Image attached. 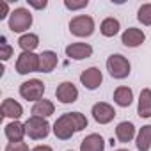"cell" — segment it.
<instances>
[{"instance_id":"6da1fadb","label":"cell","mask_w":151,"mask_h":151,"mask_svg":"<svg viewBox=\"0 0 151 151\" xmlns=\"http://www.w3.org/2000/svg\"><path fill=\"white\" fill-rule=\"evenodd\" d=\"M32 22H34V18H32V13H30L29 9H25V7H16V9L11 13V16H9L7 25H9V30H11V32L23 36V34H27L29 29L32 27Z\"/></svg>"},{"instance_id":"7a4b0ae2","label":"cell","mask_w":151,"mask_h":151,"mask_svg":"<svg viewBox=\"0 0 151 151\" xmlns=\"http://www.w3.org/2000/svg\"><path fill=\"white\" fill-rule=\"evenodd\" d=\"M107 71H109V75L112 78H116V80H124V78H128V75L132 73V64H130V60L124 57V55H121V53H112V55H109V59H107Z\"/></svg>"},{"instance_id":"3957f363","label":"cell","mask_w":151,"mask_h":151,"mask_svg":"<svg viewBox=\"0 0 151 151\" xmlns=\"http://www.w3.org/2000/svg\"><path fill=\"white\" fill-rule=\"evenodd\" d=\"M96 30V23L89 14H77L69 22V32L75 37H89Z\"/></svg>"},{"instance_id":"277c9868","label":"cell","mask_w":151,"mask_h":151,"mask_svg":"<svg viewBox=\"0 0 151 151\" xmlns=\"http://www.w3.org/2000/svg\"><path fill=\"white\" fill-rule=\"evenodd\" d=\"M25 132H27L29 139H32V140H43V139H46L50 135L52 126H50V123L46 119L30 116L25 121Z\"/></svg>"},{"instance_id":"5b68a950","label":"cell","mask_w":151,"mask_h":151,"mask_svg":"<svg viewBox=\"0 0 151 151\" xmlns=\"http://www.w3.org/2000/svg\"><path fill=\"white\" fill-rule=\"evenodd\" d=\"M45 91H46V87H45L43 80H39V78H29V80H25L20 86V96L23 100L34 101V103H37L39 100H43Z\"/></svg>"},{"instance_id":"8992f818","label":"cell","mask_w":151,"mask_h":151,"mask_svg":"<svg viewBox=\"0 0 151 151\" xmlns=\"http://www.w3.org/2000/svg\"><path fill=\"white\" fill-rule=\"evenodd\" d=\"M52 132H53V135H55L59 140H69L75 133H77V126H75V123H73L71 114L66 112V114L59 116L57 121H55L53 126H52Z\"/></svg>"},{"instance_id":"52a82bcc","label":"cell","mask_w":151,"mask_h":151,"mask_svg":"<svg viewBox=\"0 0 151 151\" xmlns=\"http://www.w3.org/2000/svg\"><path fill=\"white\" fill-rule=\"evenodd\" d=\"M16 71L18 75L39 73V55L34 52H22L16 59Z\"/></svg>"},{"instance_id":"ba28073f","label":"cell","mask_w":151,"mask_h":151,"mask_svg":"<svg viewBox=\"0 0 151 151\" xmlns=\"http://www.w3.org/2000/svg\"><path fill=\"white\" fill-rule=\"evenodd\" d=\"M91 114H93V119L98 124H109L116 117V109L110 103H107V101H98V103L93 105Z\"/></svg>"},{"instance_id":"9c48e42d","label":"cell","mask_w":151,"mask_h":151,"mask_svg":"<svg viewBox=\"0 0 151 151\" xmlns=\"http://www.w3.org/2000/svg\"><path fill=\"white\" fill-rule=\"evenodd\" d=\"M101 82H103V73L96 66H91V68H87L80 73V84L87 91H96L101 86Z\"/></svg>"},{"instance_id":"30bf717a","label":"cell","mask_w":151,"mask_h":151,"mask_svg":"<svg viewBox=\"0 0 151 151\" xmlns=\"http://www.w3.org/2000/svg\"><path fill=\"white\" fill-rule=\"evenodd\" d=\"M55 98L62 103V105H69V103H75L78 100V89L73 82H60L55 89Z\"/></svg>"},{"instance_id":"8fae6325","label":"cell","mask_w":151,"mask_h":151,"mask_svg":"<svg viewBox=\"0 0 151 151\" xmlns=\"http://www.w3.org/2000/svg\"><path fill=\"white\" fill-rule=\"evenodd\" d=\"M64 52L73 60H84L93 55V46L89 43H69L64 48Z\"/></svg>"},{"instance_id":"7c38bea8","label":"cell","mask_w":151,"mask_h":151,"mask_svg":"<svg viewBox=\"0 0 151 151\" xmlns=\"http://www.w3.org/2000/svg\"><path fill=\"white\" fill-rule=\"evenodd\" d=\"M144 41H146V34H144L142 29H137V27H128V29L121 34V43H123L126 48H137V46H140Z\"/></svg>"},{"instance_id":"4fadbf2b","label":"cell","mask_w":151,"mask_h":151,"mask_svg":"<svg viewBox=\"0 0 151 151\" xmlns=\"http://www.w3.org/2000/svg\"><path fill=\"white\" fill-rule=\"evenodd\" d=\"M4 135L9 142H22L23 137L27 135L25 132V123H20V121H11L6 124L4 128Z\"/></svg>"},{"instance_id":"5bb4252c","label":"cell","mask_w":151,"mask_h":151,"mask_svg":"<svg viewBox=\"0 0 151 151\" xmlns=\"http://www.w3.org/2000/svg\"><path fill=\"white\" fill-rule=\"evenodd\" d=\"M0 110H2V116L4 117H9L13 121H20V117L23 116V107L13 100V98H6L2 101V107H0Z\"/></svg>"},{"instance_id":"9a60e30c","label":"cell","mask_w":151,"mask_h":151,"mask_svg":"<svg viewBox=\"0 0 151 151\" xmlns=\"http://www.w3.org/2000/svg\"><path fill=\"white\" fill-rule=\"evenodd\" d=\"M135 137H137V132H135L133 123H130V121H121V123H117V126H116V139H117L121 144H128V142H132Z\"/></svg>"},{"instance_id":"2e32d148","label":"cell","mask_w":151,"mask_h":151,"mask_svg":"<svg viewBox=\"0 0 151 151\" xmlns=\"http://www.w3.org/2000/svg\"><path fill=\"white\" fill-rule=\"evenodd\" d=\"M137 114L142 119L151 117V89L144 87L139 94V103H137Z\"/></svg>"},{"instance_id":"e0dca14e","label":"cell","mask_w":151,"mask_h":151,"mask_svg":"<svg viewBox=\"0 0 151 151\" xmlns=\"http://www.w3.org/2000/svg\"><path fill=\"white\" fill-rule=\"evenodd\" d=\"M59 64V57L52 50H45L39 53V73H52Z\"/></svg>"},{"instance_id":"ac0fdd59","label":"cell","mask_w":151,"mask_h":151,"mask_svg":"<svg viewBox=\"0 0 151 151\" xmlns=\"http://www.w3.org/2000/svg\"><path fill=\"white\" fill-rule=\"evenodd\" d=\"M80 151H105V139L100 133H89L80 142Z\"/></svg>"},{"instance_id":"d6986e66","label":"cell","mask_w":151,"mask_h":151,"mask_svg":"<svg viewBox=\"0 0 151 151\" xmlns=\"http://www.w3.org/2000/svg\"><path fill=\"white\" fill-rule=\"evenodd\" d=\"M114 103H116L117 107H123V109L130 107V105L133 103V91H132V87H128V86H119V87L114 91Z\"/></svg>"},{"instance_id":"ffe728a7","label":"cell","mask_w":151,"mask_h":151,"mask_svg":"<svg viewBox=\"0 0 151 151\" xmlns=\"http://www.w3.org/2000/svg\"><path fill=\"white\" fill-rule=\"evenodd\" d=\"M55 112V105H53V101H50V100H39L37 103H34L32 105V110H30V114L34 116V117H43V119H48L52 114Z\"/></svg>"},{"instance_id":"44dd1931","label":"cell","mask_w":151,"mask_h":151,"mask_svg":"<svg viewBox=\"0 0 151 151\" xmlns=\"http://www.w3.org/2000/svg\"><path fill=\"white\" fill-rule=\"evenodd\" d=\"M119 30H121V23H119V20L114 18V16H109V18H105V20L100 23V32H101V36H105V37H114V36L119 34Z\"/></svg>"},{"instance_id":"7402d4cb","label":"cell","mask_w":151,"mask_h":151,"mask_svg":"<svg viewBox=\"0 0 151 151\" xmlns=\"http://www.w3.org/2000/svg\"><path fill=\"white\" fill-rule=\"evenodd\" d=\"M135 146L139 151H149L151 149V124H146L137 132Z\"/></svg>"},{"instance_id":"603a6c76","label":"cell","mask_w":151,"mask_h":151,"mask_svg":"<svg viewBox=\"0 0 151 151\" xmlns=\"http://www.w3.org/2000/svg\"><path fill=\"white\" fill-rule=\"evenodd\" d=\"M18 46L22 48V52H34L39 46V36L34 32H27L18 37Z\"/></svg>"},{"instance_id":"cb8c5ba5","label":"cell","mask_w":151,"mask_h":151,"mask_svg":"<svg viewBox=\"0 0 151 151\" xmlns=\"http://www.w3.org/2000/svg\"><path fill=\"white\" fill-rule=\"evenodd\" d=\"M137 20L146 25V27H151V4H142L137 11Z\"/></svg>"},{"instance_id":"d4e9b609","label":"cell","mask_w":151,"mask_h":151,"mask_svg":"<svg viewBox=\"0 0 151 151\" xmlns=\"http://www.w3.org/2000/svg\"><path fill=\"white\" fill-rule=\"evenodd\" d=\"M71 114V117H73V123H75V126H77V132H82L84 128H87V117L82 114V112H69Z\"/></svg>"},{"instance_id":"484cf974","label":"cell","mask_w":151,"mask_h":151,"mask_svg":"<svg viewBox=\"0 0 151 151\" xmlns=\"http://www.w3.org/2000/svg\"><path fill=\"white\" fill-rule=\"evenodd\" d=\"M13 53H14L13 46L6 41V37H2V43H0V59L6 62V60H9L13 57Z\"/></svg>"},{"instance_id":"4316f807","label":"cell","mask_w":151,"mask_h":151,"mask_svg":"<svg viewBox=\"0 0 151 151\" xmlns=\"http://www.w3.org/2000/svg\"><path fill=\"white\" fill-rule=\"evenodd\" d=\"M89 6V0H64V7L69 11H78V9H86Z\"/></svg>"},{"instance_id":"83f0119b","label":"cell","mask_w":151,"mask_h":151,"mask_svg":"<svg viewBox=\"0 0 151 151\" xmlns=\"http://www.w3.org/2000/svg\"><path fill=\"white\" fill-rule=\"evenodd\" d=\"M6 151H32V149H29V144L22 140V142H9L6 146Z\"/></svg>"},{"instance_id":"f1b7e54d","label":"cell","mask_w":151,"mask_h":151,"mask_svg":"<svg viewBox=\"0 0 151 151\" xmlns=\"http://www.w3.org/2000/svg\"><path fill=\"white\" fill-rule=\"evenodd\" d=\"M27 4H29L30 7L37 9V11H41V9H46V6H48V2H46V0H27Z\"/></svg>"},{"instance_id":"f546056e","label":"cell","mask_w":151,"mask_h":151,"mask_svg":"<svg viewBox=\"0 0 151 151\" xmlns=\"http://www.w3.org/2000/svg\"><path fill=\"white\" fill-rule=\"evenodd\" d=\"M0 7H2V13H0V20H6L7 16H11L13 11H9V4L6 2V0H2V2H0Z\"/></svg>"},{"instance_id":"4dcf8cb0","label":"cell","mask_w":151,"mask_h":151,"mask_svg":"<svg viewBox=\"0 0 151 151\" xmlns=\"http://www.w3.org/2000/svg\"><path fill=\"white\" fill-rule=\"evenodd\" d=\"M32 151H53L50 146H46V144H37L36 147H32Z\"/></svg>"},{"instance_id":"1f68e13d","label":"cell","mask_w":151,"mask_h":151,"mask_svg":"<svg viewBox=\"0 0 151 151\" xmlns=\"http://www.w3.org/2000/svg\"><path fill=\"white\" fill-rule=\"evenodd\" d=\"M114 151H130V149H124V147H119V149H114Z\"/></svg>"},{"instance_id":"d6a6232c","label":"cell","mask_w":151,"mask_h":151,"mask_svg":"<svg viewBox=\"0 0 151 151\" xmlns=\"http://www.w3.org/2000/svg\"><path fill=\"white\" fill-rule=\"evenodd\" d=\"M68 151H73V149H68Z\"/></svg>"}]
</instances>
